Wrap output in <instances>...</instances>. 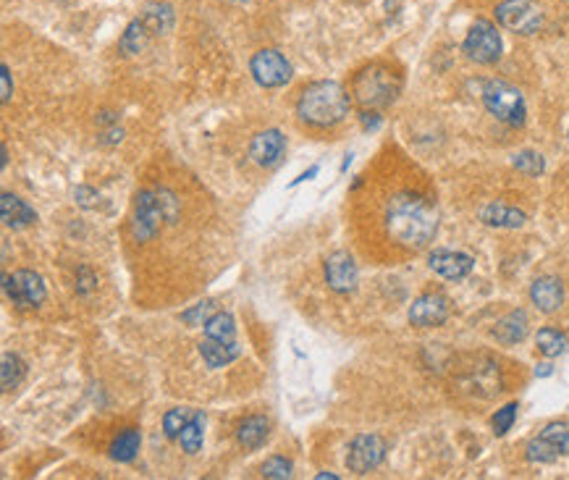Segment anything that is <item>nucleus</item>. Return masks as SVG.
Listing matches in <instances>:
<instances>
[{"mask_svg":"<svg viewBox=\"0 0 569 480\" xmlns=\"http://www.w3.org/2000/svg\"><path fill=\"white\" fill-rule=\"evenodd\" d=\"M517 402H509V404H504L496 415H493V420H491V426H493V433L496 435H504V433L512 431V426H515V420H517Z\"/></svg>","mask_w":569,"mask_h":480,"instance_id":"473e14b6","label":"nucleus"},{"mask_svg":"<svg viewBox=\"0 0 569 480\" xmlns=\"http://www.w3.org/2000/svg\"><path fill=\"white\" fill-rule=\"evenodd\" d=\"M360 118H362V126H365L368 132H376V129L380 126V116L376 113V110H365Z\"/></svg>","mask_w":569,"mask_h":480,"instance_id":"58836bf2","label":"nucleus"},{"mask_svg":"<svg viewBox=\"0 0 569 480\" xmlns=\"http://www.w3.org/2000/svg\"><path fill=\"white\" fill-rule=\"evenodd\" d=\"M352 158H354L352 152H346V155H344V163H341V174H344V171H346V168L352 166Z\"/></svg>","mask_w":569,"mask_h":480,"instance_id":"79ce46f5","label":"nucleus"},{"mask_svg":"<svg viewBox=\"0 0 569 480\" xmlns=\"http://www.w3.org/2000/svg\"><path fill=\"white\" fill-rule=\"evenodd\" d=\"M399 77L394 74V69L383 66V63H373L368 69H362L354 82H352V93H354V100L362 105V108H370V110H378V108H386L391 105L396 95H399Z\"/></svg>","mask_w":569,"mask_h":480,"instance_id":"7ed1b4c3","label":"nucleus"},{"mask_svg":"<svg viewBox=\"0 0 569 480\" xmlns=\"http://www.w3.org/2000/svg\"><path fill=\"white\" fill-rule=\"evenodd\" d=\"M386 232L402 247L423 249L438 232V210L423 194H394L386 205Z\"/></svg>","mask_w":569,"mask_h":480,"instance_id":"f257e3e1","label":"nucleus"},{"mask_svg":"<svg viewBox=\"0 0 569 480\" xmlns=\"http://www.w3.org/2000/svg\"><path fill=\"white\" fill-rule=\"evenodd\" d=\"M27 376V365L19 354L5 352L3 354V368H0V378H3V391H13L21 384V378Z\"/></svg>","mask_w":569,"mask_h":480,"instance_id":"a878e982","label":"nucleus"},{"mask_svg":"<svg viewBox=\"0 0 569 480\" xmlns=\"http://www.w3.org/2000/svg\"><path fill=\"white\" fill-rule=\"evenodd\" d=\"M567 137H569V124H567Z\"/></svg>","mask_w":569,"mask_h":480,"instance_id":"a18cd8bd","label":"nucleus"},{"mask_svg":"<svg viewBox=\"0 0 569 480\" xmlns=\"http://www.w3.org/2000/svg\"><path fill=\"white\" fill-rule=\"evenodd\" d=\"M3 291L5 297L21 307V310H32L40 307L48 297V289L40 273L35 271H16V273H3Z\"/></svg>","mask_w":569,"mask_h":480,"instance_id":"423d86ee","label":"nucleus"},{"mask_svg":"<svg viewBox=\"0 0 569 480\" xmlns=\"http://www.w3.org/2000/svg\"><path fill=\"white\" fill-rule=\"evenodd\" d=\"M268 433H271V423L268 418L263 415H252L247 418L237 431V441L244 446V449H260L265 441H268Z\"/></svg>","mask_w":569,"mask_h":480,"instance_id":"aec40b11","label":"nucleus"},{"mask_svg":"<svg viewBox=\"0 0 569 480\" xmlns=\"http://www.w3.org/2000/svg\"><path fill=\"white\" fill-rule=\"evenodd\" d=\"M465 55L480 63V66H491L501 58V50H504V43H501V35L496 29V24H491L488 19H477L467 37H465Z\"/></svg>","mask_w":569,"mask_h":480,"instance_id":"39448f33","label":"nucleus"},{"mask_svg":"<svg viewBox=\"0 0 569 480\" xmlns=\"http://www.w3.org/2000/svg\"><path fill=\"white\" fill-rule=\"evenodd\" d=\"M430 268L446 279V281H462L473 273L475 260L470 255H462V252H449V249H438L430 255Z\"/></svg>","mask_w":569,"mask_h":480,"instance_id":"4468645a","label":"nucleus"},{"mask_svg":"<svg viewBox=\"0 0 569 480\" xmlns=\"http://www.w3.org/2000/svg\"><path fill=\"white\" fill-rule=\"evenodd\" d=\"M352 102L338 82H313L297 100V116L310 126H333L346 118Z\"/></svg>","mask_w":569,"mask_h":480,"instance_id":"f03ea898","label":"nucleus"},{"mask_svg":"<svg viewBox=\"0 0 569 480\" xmlns=\"http://www.w3.org/2000/svg\"><path fill=\"white\" fill-rule=\"evenodd\" d=\"M163 207L158 202L155 190H142L134 197V213H132V234L137 241L155 240L163 229Z\"/></svg>","mask_w":569,"mask_h":480,"instance_id":"6e6552de","label":"nucleus"},{"mask_svg":"<svg viewBox=\"0 0 569 480\" xmlns=\"http://www.w3.org/2000/svg\"><path fill=\"white\" fill-rule=\"evenodd\" d=\"M74 197H77V202H79L82 207H95V199H100V194H97L95 190H90V187H77Z\"/></svg>","mask_w":569,"mask_h":480,"instance_id":"4c0bfd02","label":"nucleus"},{"mask_svg":"<svg viewBox=\"0 0 569 480\" xmlns=\"http://www.w3.org/2000/svg\"><path fill=\"white\" fill-rule=\"evenodd\" d=\"M535 344H538L543 357H559L569 349L567 337L562 331H557V329H541L538 337H535Z\"/></svg>","mask_w":569,"mask_h":480,"instance_id":"bb28decb","label":"nucleus"},{"mask_svg":"<svg viewBox=\"0 0 569 480\" xmlns=\"http://www.w3.org/2000/svg\"><path fill=\"white\" fill-rule=\"evenodd\" d=\"M386 460V441L370 433V435H357L349 443V454H346V468L357 476H368L370 470H376L380 462Z\"/></svg>","mask_w":569,"mask_h":480,"instance_id":"9d476101","label":"nucleus"},{"mask_svg":"<svg viewBox=\"0 0 569 480\" xmlns=\"http://www.w3.org/2000/svg\"><path fill=\"white\" fill-rule=\"evenodd\" d=\"M140 443H142L140 428H124L110 443V457L116 462H132L140 452Z\"/></svg>","mask_w":569,"mask_h":480,"instance_id":"5701e85b","label":"nucleus"},{"mask_svg":"<svg viewBox=\"0 0 569 480\" xmlns=\"http://www.w3.org/2000/svg\"><path fill=\"white\" fill-rule=\"evenodd\" d=\"M205 337L215 341H237V323L232 313L218 310L207 323H205Z\"/></svg>","mask_w":569,"mask_h":480,"instance_id":"b1692460","label":"nucleus"},{"mask_svg":"<svg viewBox=\"0 0 569 480\" xmlns=\"http://www.w3.org/2000/svg\"><path fill=\"white\" fill-rule=\"evenodd\" d=\"M155 192H158V202H160V207H163L166 224H174L176 216H179V202H176V197H174V192H168V190H155Z\"/></svg>","mask_w":569,"mask_h":480,"instance_id":"f704fd0d","label":"nucleus"},{"mask_svg":"<svg viewBox=\"0 0 569 480\" xmlns=\"http://www.w3.org/2000/svg\"><path fill=\"white\" fill-rule=\"evenodd\" d=\"M538 435H543L549 443H554V446H557V452H559L562 457H569V426L567 423H549V426L538 433Z\"/></svg>","mask_w":569,"mask_h":480,"instance_id":"7c9ffc66","label":"nucleus"},{"mask_svg":"<svg viewBox=\"0 0 569 480\" xmlns=\"http://www.w3.org/2000/svg\"><path fill=\"white\" fill-rule=\"evenodd\" d=\"M480 221L485 226H493V229H520L524 226L527 216L512 207V205H504V202H491L480 210Z\"/></svg>","mask_w":569,"mask_h":480,"instance_id":"f3484780","label":"nucleus"},{"mask_svg":"<svg viewBox=\"0 0 569 480\" xmlns=\"http://www.w3.org/2000/svg\"><path fill=\"white\" fill-rule=\"evenodd\" d=\"M286 152V137L279 129H265L260 132L252 144H249V158L260 166V168H273L281 163Z\"/></svg>","mask_w":569,"mask_h":480,"instance_id":"ddd939ff","label":"nucleus"},{"mask_svg":"<svg viewBox=\"0 0 569 480\" xmlns=\"http://www.w3.org/2000/svg\"><path fill=\"white\" fill-rule=\"evenodd\" d=\"M496 21L515 35H535L543 27V11L532 0H504L496 5Z\"/></svg>","mask_w":569,"mask_h":480,"instance_id":"0eeeda50","label":"nucleus"},{"mask_svg":"<svg viewBox=\"0 0 569 480\" xmlns=\"http://www.w3.org/2000/svg\"><path fill=\"white\" fill-rule=\"evenodd\" d=\"M0 152H3V160H0V166L5 168V166H8V150H5V144L0 147Z\"/></svg>","mask_w":569,"mask_h":480,"instance_id":"37998d69","label":"nucleus"},{"mask_svg":"<svg viewBox=\"0 0 569 480\" xmlns=\"http://www.w3.org/2000/svg\"><path fill=\"white\" fill-rule=\"evenodd\" d=\"M11 95H13L11 69H8V63H3V66H0V100H3V102H8Z\"/></svg>","mask_w":569,"mask_h":480,"instance_id":"e433bc0d","label":"nucleus"},{"mask_svg":"<svg viewBox=\"0 0 569 480\" xmlns=\"http://www.w3.org/2000/svg\"><path fill=\"white\" fill-rule=\"evenodd\" d=\"M215 313H218V310H215V302H213V299H205V302L194 305L191 310H184V313H182V321H184L187 326H205Z\"/></svg>","mask_w":569,"mask_h":480,"instance_id":"2f4dec72","label":"nucleus"},{"mask_svg":"<svg viewBox=\"0 0 569 480\" xmlns=\"http://www.w3.org/2000/svg\"><path fill=\"white\" fill-rule=\"evenodd\" d=\"M239 352H241V349H239L237 341H215V338L207 337L199 341V354H202L205 365L213 368V370L232 365L239 357Z\"/></svg>","mask_w":569,"mask_h":480,"instance_id":"a211bd4d","label":"nucleus"},{"mask_svg":"<svg viewBox=\"0 0 569 480\" xmlns=\"http://www.w3.org/2000/svg\"><path fill=\"white\" fill-rule=\"evenodd\" d=\"M527 337V315L524 310H512L493 326V338L501 344H520Z\"/></svg>","mask_w":569,"mask_h":480,"instance_id":"6ab92c4d","label":"nucleus"},{"mask_svg":"<svg viewBox=\"0 0 569 480\" xmlns=\"http://www.w3.org/2000/svg\"><path fill=\"white\" fill-rule=\"evenodd\" d=\"M229 3H239L241 5V3H249V0H229Z\"/></svg>","mask_w":569,"mask_h":480,"instance_id":"c03bdc74","label":"nucleus"},{"mask_svg":"<svg viewBox=\"0 0 569 480\" xmlns=\"http://www.w3.org/2000/svg\"><path fill=\"white\" fill-rule=\"evenodd\" d=\"M263 478H273V480H286L291 478V462L286 457H271L263 462L260 468Z\"/></svg>","mask_w":569,"mask_h":480,"instance_id":"72a5a7b5","label":"nucleus"},{"mask_svg":"<svg viewBox=\"0 0 569 480\" xmlns=\"http://www.w3.org/2000/svg\"><path fill=\"white\" fill-rule=\"evenodd\" d=\"M530 299L541 313H557L565 302V287L554 276H541L530 287Z\"/></svg>","mask_w":569,"mask_h":480,"instance_id":"2eb2a0df","label":"nucleus"},{"mask_svg":"<svg viewBox=\"0 0 569 480\" xmlns=\"http://www.w3.org/2000/svg\"><path fill=\"white\" fill-rule=\"evenodd\" d=\"M202 441H205V415L194 412L184 431L179 433V443L187 454H197L202 449Z\"/></svg>","mask_w":569,"mask_h":480,"instance_id":"393cba45","label":"nucleus"},{"mask_svg":"<svg viewBox=\"0 0 569 480\" xmlns=\"http://www.w3.org/2000/svg\"><path fill=\"white\" fill-rule=\"evenodd\" d=\"M0 216H3V224L13 232L19 229H27L37 221V213L16 194L3 192L0 194Z\"/></svg>","mask_w":569,"mask_h":480,"instance_id":"dca6fc26","label":"nucleus"},{"mask_svg":"<svg viewBox=\"0 0 569 480\" xmlns=\"http://www.w3.org/2000/svg\"><path fill=\"white\" fill-rule=\"evenodd\" d=\"M191 410L187 407H174V410H168L166 412V418H163V431L168 438H179V433L184 431V426L191 420Z\"/></svg>","mask_w":569,"mask_h":480,"instance_id":"c756f323","label":"nucleus"},{"mask_svg":"<svg viewBox=\"0 0 569 480\" xmlns=\"http://www.w3.org/2000/svg\"><path fill=\"white\" fill-rule=\"evenodd\" d=\"M77 276H79V279H77V291H79V294H90V291L97 287V276L87 265H82Z\"/></svg>","mask_w":569,"mask_h":480,"instance_id":"c9c22d12","label":"nucleus"},{"mask_svg":"<svg viewBox=\"0 0 569 480\" xmlns=\"http://www.w3.org/2000/svg\"><path fill=\"white\" fill-rule=\"evenodd\" d=\"M551 373H554V365H551V362H541V365L535 368V376H538V378H549Z\"/></svg>","mask_w":569,"mask_h":480,"instance_id":"a19ab883","label":"nucleus"},{"mask_svg":"<svg viewBox=\"0 0 569 480\" xmlns=\"http://www.w3.org/2000/svg\"><path fill=\"white\" fill-rule=\"evenodd\" d=\"M321 174V166H313V168H307L305 174H299L294 182H291V187H299V184H305V182H310V179H315Z\"/></svg>","mask_w":569,"mask_h":480,"instance_id":"ea45409f","label":"nucleus"},{"mask_svg":"<svg viewBox=\"0 0 569 480\" xmlns=\"http://www.w3.org/2000/svg\"><path fill=\"white\" fill-rule=\"evenodd\" d=\"M483 105L491 116H496L499 121H504L507 126H522L524 124V116H527V105H524V97L522 93L509 85V82H501V79H491L483 85Z\"/></svg>","mask_w":569,"mask_h":480,"instance_id":"20e7f679","label":"nucleus"},{"mask_svg":"<svg viewBox=\"0 0 569 480\" xmlns=\"http://www.w3.org/2000/svg\"><path fill=\"white\" fill-rule=\"evenodd\" d=\"M323 273H326V284L336 294H352L357 289V281H360V271H357V263L349 252L344 249H336L333 255L326 257V265H323Z\"/></svg>","mask_w":569,"mask_h":480,"instance_id":"9b49d317","label":"nucleus"},{"mask_svg":"<svg viewBox=\"0 0 569 480\" xmlns=\"http://www.w3.org/2000/svg\"><path fill=\"white\" fill-rule=\"evenodd\" d=\"M524 457H527L530 462H535V465H554L562 454H559V452H557V446H554V443H549L543 435H535V438L527 443Z\"/></svg>","mask_w":569,"mask_h":480,"instance_id":"cd10ccee","label":"nucleus"},{"mask_svg":"<svg viewBox=\"0 0 569 480\" xmlns=\"http://www.w3.org/2000/svg\"><path fill=\"white\" fill-rule=\"evenodd\" d=\"M449 318V299L438 291H427L418 297L410 307V323L418 329H435L443 326Z\"/></svg>","mask_w":569,"mask_h":480,"instance_id":"f8f14e48","label":"nucleus"},{"mask_svg":"<svg viewBox=\"0 0 569 480\" xmlns=\"http://www.w3.org/2000/svg\"><path fill=\"white\" fill-rule=\"evenodd\" d=\"M142 21L152 35H168L174 29V8L168 3H147Z\"/></svg>","mask_w":569,"mask_h":480,"instance_id":"4be33fe9","label":"nucleus"},{"mask_svg":"<svg viewBox=\"0 0 569 480\" xmlns=\"http://www.w3.org/2000/svg\"><path fill=\"white\" fill-rule=\"evenodd\" d=\"M150 40H152V32H150V27L144 24L142 19H134L129 27H126V32L121 35V40H118V48L124 55H140L147 45H150Z\"/></svg>","mask_w":569,"mask_h":480,"instance_id":"412c9836","label":"nucleus"},{"mask_svg":"<svg viewBox=\"0 0 569 480\" xmlns=\"http://www.w3.org/2000/svg\"><path fill=\"white\" fill-rule=\"evenodd\" d=\"M515 168L522 171V174H527V176H541L546 171V160L535 150H522V152L515 155Z\"/></svg>","mask_w":569,"mask_h":480,"instance_id":"c85d7f7f","label":"nucleus"},{"mask_svg":"<svg viewBox=\"0 0 569 480\" xmlns=\"http://www.w3.org/2000/svg\"><path fill=\"white\" fill-rule=\"evenodd\" d=\"M249 71H252L255 82L265 90H276L291 82V63L273 48L257 50L249 61Z\"/></svg>","mask_w":569,"mask_h":480,"instance_id":"1a4fd4ad","label":"nucleus"}]
</instances>
